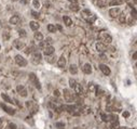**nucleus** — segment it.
Segmentation results:
<instances>
[{
  "label": "nucleus",
  "instance_id": "f8f14e48",
  "mask_svg": "<svg viewBox=\"0 0 137 129\" xmlns=\"http://www.w3.org/2000/svg\"><path fill=\"white\" fill-rule=\"evenodd\" d=\"M16 90H17V92H19V94H21L22 96H27V90L25 89V87L24 86H17V88H16Z\"/></svg>",
  "mask_w": 137,
  "mask_h": 129
},
{
  "label": "nucleus",
  "instance_id": "8fccbe9b",
  "mask_svg": "<svg viewBox=\"0 0 137 129\" xmlns=\"http://www.w3.org/2000/svg\"><path fill=\"white\" fill-rule=\"evenodd\" d=\"M100 58H102V60H107V58H106V56L104 55V54H102V55H100Z\"/></svg>",
  "mask_w": 137,
  "mask_h": 129
},
{
  "label": "nucleus",
  "instance_id": "bb28decb",
  "mask_svg": "<svg viewBox=\"0 0 137 129\" xmlns=\"http://www.w3.org/2000/svg\"><path fill=\"white\" fill-rule=\"evenodd\" d=\"M97 6L99 8H104L106 6V0H97Z\"/></svg>",
  "mask_w": 137,
  "mask_h": 129
},
{
  "label": "nucleus",
  "instance_id": "cd10ccee",
  "mask_svg": "<svg viewBox=\"0 0 137 129\" xmlns=\"http://www.w3.org/2000/svg\"><path fill=\"white\" fill-rule=\"evenodd\" d=\"M46 47H48V44H46V41H40V44H39V48L44 50Z\"/></svg>",
  "mask_w": 137,
  "mask_h": 129
},
{
  "label": "nucleus",
  "instance_id": "ea45409f",
  "mask_svg": "<svg viewBox=\"0 0 137 129\" xmlns=\"http://www.w3.org/2000/svg\"><path fill=\"white\" fill-rule=\"evenodd\" d=\"M132 17H134V20L136 19V10L135 9L132 10Z\"/></svg>",
  "mask_w": 137,
  "mask_h": 129
},
{
  "label": "nucleus",
  "instance_id": "5fc2aeb1",
  "mask_svg": "<svg viewBox=\"0 0 137 129\" xmlns=\"http://www.w3.org/2000/svg\"><path fill=\"white\" fill-rule=\"evenodd\" d=\"M12 1H17V0H12Z\"/></svg>",
  "mask_w": 137,
  "mask_h": 129
},
{
  "label": "nucleus",
  "instance_id": "473e14b6",
  "mask_svg": "<svg viewBox=\"0 0 137 129\" xmlns=\"http://www.w3.org/2000/svg\"><path fill=\"white\" fill-rule=\"evenodd\" d=\"M56 128L57 129H64L65 128L64 123H56Z\"/></svg>",
  "mask_w": 137,
  "mask_h": 129
},
{
  "label": "nucleus",
  "instance_id": "5701e85b",
  "mask_svg": "<svg viewBox=\"0 0 137 129\" xmlns=\"http://www.w3.org/2000/svg\"><path fill=\"white\" fill-rule=\"evenodd\" d=\"M75 91H76V93L77 94H81L82 93V87H81V85H79L78 82H77V85L75 86Z\"/></svg>",
  "mask_w": 137,
  "mask_h": 129
},
{
  "label": "nucleus",
  "instance_id": "6e6552de",
  "mask_svg": "<svg viewBox=\"0 0 137 129\" xmlns=\"http://www.w3.org/2000/svg\"><path fill=\"white\" fill-rule=\"evenodd\" d=\"M121 13V10L119 8H112L109 10V15L112 17V19H114V17H118L119 14Z\"/></svg>",
  "mask_w": 137,
  "mask_h": 129
},
{
  "label": "nucleus",
  "instance_id": "09e8293b",
  "mask_svg": "<svg viewBox=\"0 0 137 129\" xmlns=\"http://www.w3.org/2000/svg\"><path fill=\"white\" fill-rule=\"evenodd\" d=\"M44 6H45V8H50V7H49L50 6V2H45Z\"/></svg>",
  "mask_w": 137,
  "mask_h": 129
},
{
  "label": "nucleus",
  "instance_id": "2f4dec72",
  "mask_svg": "<svg viewBox=\"0 0 137 129\" xmlns=\"http://www.w3.org/2000/svg\"><path fill=\"white\" fill-rule=\"evenodd\" d=\"M76 85H77V81H76L75 79H69V86H70V87H71V88H73V89H74Z\"/></svg>",
  "mask_w": 137,
  "mask_h": 129
},
{
  "label": "nucleus",
  "instance_id": "f3484780",
  "mask_svg": "<svg viewBox=\"0 0 137 129\" xmlns=\"http://www.w3.org/2000/svg\"><path fill=\"white\" fill-rule=\"evenodd\" d=\"M83 72L85 74H91L92 73V65L90 63H86L84 64V66H83Z\"/></svg>",
  "mask_w": 137,
  "mask_h": 129
},
{
  "label": "nucleus",
  "instance_id": "a211bd4d",
  "mask_svg": "<svg viewBox=\"0 0 137 129\" xmlns=\"http://www.w3.org/2000/svg\"><path fill=\"white\" fill-rule=\"evenodd\" d=\"M63 21H64V24L68 27L73 25V20H71L69 16H63Z\"/></svg>",
  "mask_w": 137,
  "mask_h": 129
},
{
  "label": "nucleus",
  "instance_id": "4468645a",
  "mask_svg": "<svg viewBox=\"0 0 137 129\" xmlns=\"http://www.w3.org/2000/svg\"><path fill=\"white\" fill-rule=\"evenodd\" d=\"M20 21H21V19H20L19 15H12L9 22H10V24H12V25H17L20 23Z\"/></svg>",
  "mask_w": 137,
  "mask_h": 129
},
{
  "label": "nucleus",
  "instance_id": "c85d7f7f",
  "mask_svg": "<svg viewBox=\"0 0 137 129\" xmlns=\"http://www.w3.org/2000/svg\"><path fill=\"white\" fill-rule=\"evenodd\" d=\"M32 6H34L35 9L40 8V2H39V0H34V1H32Z\"/></svg>",
  "mask_w": 137,
  "mask_h": 129
},
{
  "label": "nucleus",
  "instance_id": "a878e982",
  "mask_svg": "<svg viewBox=\"0 0 137 129\" xmlns=\"http://www.w3.org/2000/svg\"><path fill=\"white\" fill-rule=\"evenodd\" d=\"M69 9L71 10V11H74V12H77V11H79V6L78 5H73V3H71L70 7H69Z\"/></svg>",
  "mask_w": 137,
  "mask_h": 129
},
{
  "label": "nucleus",
  "instance_id": "603ef678",
  "mask_svg": "<svg viewBox=\"0 0 137 129\" xmlns=\"http://www.w3.org/2000/svg\"><path fill=\"white\" fill-rule=\"evenodd\" d=\"M118 129H126V127H118Z\"/></svg>",
  "mask_w": 137,
  "mask_h": 129
},
{
  "label": "nucleus",
  "instance_id": "4c0bfd02",
  "mask_svg": "<svg viewBox=\"0 0 137 129\" xmlns=\"http://www.w3.org/2000/svg\"><path fill=\"white\" fill-rule=\"evenodd\" d=\"M31 14H32V16H34L35 19H38V17H39V14H38L37 12H35V11H32Z\"/></svg>",
  "mask_w": 137,
  "mask_h": 129
},
{
  "label": "nucleus",
  "instance_id": "aec40b11",
  "mask_svg": "<svg viewBox=\"0 0 137 129\" xmlns=\"http://www.w3.org/2000/svg\"><path fill=\"white\" fill-rule=\"evenodd\" d=\"M34 37H35V39H36L37 41H42V40H43V35H42L41 33H39V31L35 33Z\"/></svg>",
  "mask_w": 137,
  "mask_h": 129
},
{
  "label": "nucleus",
  "instance_id": "b1692460",
  "mask_svg": "<svg viewBox=\"0 0 137 129\" xmlns=\"http://www.w3.org/2000/svg\"><path fill=\"white\" fill-rule=\"evenodd\" d=\"M1 98H2V100H3L5 102H8V103L12 102V99H11L7 93H2V94H1Z\"/></svg>",
  "mask_w": 137,
  "mask_h": 129
},
{
  "label": "nucleus",
  "instance_id": "6e6d98bb",
  "mask_svg": "<svg viewBox=\"0 0 137 129\" xmlns=\"http://www.w3.org/2000/svg\"><path fill=\"white\" fill-rule=\"evenodd\" d=\"M133 129H135V128H133Z\"/></svg>",
  "mask_w": 137,
  "mask_h": 129
},
{
  "label": "nucleus",
  "instance_id": "393cba45",
  "mask_svg": "<svg viewBox=\"0 0 137 129\" xmlns=\"http://www.w3.org/2000/svg\"><path fill=\"white\" fill-rule=\"evenodd\" d=\"M48 30L50 31V33H55L56 31V26L53 24H49L48 25Z\"/></svg>",
  "mask_w": 137,
  "mask_h": 129
},
{
  "label": "nucleus",
  "instance_id": "37998d69",
  "mask_svg": "<svg viewBox=\"0 0 137 129\" xmlns=\"http://www.w3.org/2000/svg\"><path fill=\"white\" fill-rule=\"evenodd\" d=\"M54 95H55V96H59L60 95L59 90H55V91H54Z\"/></svg>",
  "mask_w": 137,
  "mask_h": 129
},
{
  "label": "nucleus",
  "instance_id": "ddd939ff",
  "mask_svg": "<svg viewBox=\"0 0 137 129\" xmlns=\"http://www.w3.org/2000/svg\"><path fill=\"white\" fill-rule=\"evenodd\" d=\"M54 49L52 46H48L44 50H43V53H44V55L46 56V55H51V54H54Z\"/></svg>",
  "mask_w": 137,
  "mask_h": 129
},
{
  "label": "nucleus",
  "instance_id": "0eeeda50",
  "mask_svg": "<svg viewBox=\"0 0 137 129\" xmlns=\"http://www.w3.org/2000/svg\"><path fill=\"white\" fill-rule=\"evenodd\" d=\"M13 46L15 47L17 50H22L25 48V42L22 41L21 39H15V40L13 41Z\"/></svg>",
  "mask_w": 137,
  "mask_h": 129
},
{
  "label": "nucleus",
  "instance_id": "4be33fe9",
  "mask_svg": "<svg viewBox=\"0 0 137 129\" xmlns=\"http://www.w3.org/2000/svg\"><path fill=\"white\" fill-rule=\"evenodd\" d=\"M69 72L71 74H77L78 73V67L76 64H71L70 67H69Z\"/></svg>",
  "mask_w": 137,
  "mask_h": 129
},
{
  "label": "nucleus",
  "instance_id": "58836bf2",
  "mask_svg": "<svg viewBox=\"0 0 137 129\" xmlns=\"http://www.w3.org/2000/svg\"><path fill=\"white\" fill-rule=\"evenodd\" d=\"M26 106L28 107V109H30V107L32 106V102H31V101H27V102H26Z\"/></svg>",
  "mask_w": 137,
  "mask_h": 129
},
{
  "label": "nucleus",
  "instance_id": "49530a36",
  "mask_svg": "<svg viewBox=\"0 0 137 129\" xmlns=\"http://www.w3.org/2000/svg\"><path fill=\"white\" fill-rule=\"evenodd\" d=\"M133 23H134V21H133V17L131 16V19L128 20V24H129V25H133Z\"/></svg>",
  "mask_w": 137,
  "mask_h": 129
},
{
  "label": "nucleus",
  "instance_id": "7c9ffc66",
  "mask_svg": "<svg viewBox=\"0 0 137 129\" xmlns=\"http://www.w3.org/2000/svg\"><path fill=\"white\" fill-rule=\"evenodd\" d=\"M19 35H20V37H26V36H27L26 30H25V29H20L19 30Z\"/></svg>",
  "mask_w": 137,
  "mask_h": 129
},
{
  "label": "nucleus",
  "instance_id": "c9c22d12",
  "mask_svg": "<svg viewBox=\"0 0 137 129\" xmlns=\"http://www.w3.org/2000/svg\"><path fill=\"white\" fill-rule=\"evenodd\" d=\"M102 118L104 121H108V115H106V114H102Z\"/></svg>",
  "mask_w": 137,
  "mask_h": 129
},
{
  "label": "nucleus",
  "instance_id": "20e7f679",
  "mask_svg": "<svg viewBox=\"0 0 137 129\" xmlns=\"http://www.w3.org/2000/svg\"><path fill=\"white\" fill-rule=\"evenodd\" d=\"M41 60H42V55H41L40 52L35 51L34 53H32V55H31V62L34 63V64L38 65V64L41 62Z\"/></svg>",
  "mask_w": 137,
  "mask_h": 129
},
{
  "label": "nucleus",
  "instance_id": "f704fd0d",
  "mask_svg": "<svg viewBox=\"0 0 137 129\" xmlns=\"http://www.w3.org/2000/svg\"><path fill=\"white\" fill-rule=\"evenodd\" d=\"M8 129H17V127H16L15 124H9Z\"/></svg>",
  "mask_w": 137,
  "mask_h": 129
},
{
  "label": "nucleus",
  "instance_id": "9b49d317",
  "mask_svg": "<svg viewBox=\"0 0 137 129\" xmlns=\"http://www.w3.org/2000/svg\"><path fill=\"white\" fill-rule=\"evenodd\" d=\"M1 107L6 111L7 113L9 114V115H14V114H15V110L12 109V107H10V106H8L7 104H3V103H2V104H1Z\"/></svg>",
  "mask_w": 137,
  "mask_h": 129
},
{
  "label": "nucleus",
  "instance_id": "c03bdc74",
  "mask_svg": "<svg viewBox=\"0 0 137 129\" xmlns=\"http://www.w3.org/2000/svg\"><path fill=\"white\" fill-rule=\"evenodd\" d=\"M21 2L23 3V5H27V3L29 2V0H21Z\"/></svg>",
  "mask_w": 137,
  "mask_h": 129
},
{
  "label": "nucleus",
  "instance_id": "6ab92c4d",
  "mask_svg": "<svg viewBox=\"0 0 137 129\" xmlns=\"http://www.w3.org/2000/svg\"><path fill=\"white\" fill-rule=\"evenodd\" d=\"M55 59H56V56L54 55V54H51V55H46V56H45V60H46V62H49V63H54V62H55Z\"/></svg>",
  "mask_w": 137,
  "mask_h": 129
},
{
  "label": "nucleus",
  "instance_id": "864d4df0",
  "mask_svg": "<svg viewBox=\"0 0 137 129\" xmlns=\"http://www.w3.org/2000/svg\"><path fill=\"white\" fill-rule=\"evenodd\" d=\"M74 129H80V128H78V127H76V128H74Z\"/></svg>",
  "mask_w": 137,
  "mask_h": 129
},
{
  "label": "nucleus",
  "instance_id": "79ce46f5",
  "mask_svg": "<svg viewBox=\"0 0 137 129\" xmlns=\"http://www.w3.org/2000/svg\"><path fill=\"white\" fill-rule=\"evenodd\" d=\"M52 42H53V41H52V38H50V37H49V38H46V44H48V45H49V44L51 45Z\"/></svg>",
  "mask_w": 137,
  "mask_h": 129
},
{
  "label": "nucleus",
  "instance_id": "72a5a7b5",
  "mask_svg": "<svg viewBox=\"0 0 137 129\" xmlns=\"http://www.w3.org/2000/svg\"><path fill=\"white\" fill-rule=\"evenodd\" d=\"M31 52H32V48L31 47H28V48H26V50H25V53H26V54H30Z\"/></svg>",
  "mask_w": 137,
  "mask_h": 129
},
{
  "label": "nucleus",
  "instance_id": "412c9836",
  "mask_svg": "<svg viewBox=\"0 0 137 129\" xmlns=\"http://www.w3.org/2000/svg\"><path fill=\"white\" fill-rule=\"evenodd\" d=\"M118 17H119V21H120L121 24H124L125 22H126V16H125L124 13H120Z\"/></svg>",
  "mask_w": 137,
  "mask_h": 129
},
{
  "label": "nucleus",
  "instance_id": "3c124183",
  "mask_svg": "<svg viewBox=\"0 0 137 129\" xmlns=\"http://www.w3.org/2000/svg\"><path fill=\"white\" fill-rule=\"evenodd\" d=\"M136 56H137V54H136V52L134 53V55H133V58H134V60H136Z\"/></svg>",
  "mask_w": 137,
  "mask_h": 129
},
{
  "label": "nucleus",
  "instance_id": "423d86ee",
  "mask_svg": "<svg viewBox=\"0 0 137 129\" xmlns=\"http://www.w3.org/2000/svg\"><path fill=\"white\" fill-rule=\"evenodd\" d=\"M15 63H16L19 66H21V67L27 65V61H26V59H24L23 56L20 55V54H17V55L15 56Z\"/></svg>",
  "mask_w": 137,
  "mask_h": 129
},
{
  "label": "nucleus",
  "instance_id": "de8ad7c7",
  "mask_svg": "<svg viewBox=\"0 0 137 129\" xmlns=\"http://www.w3.org/2000/svg\"><path fill=\"white\" fill-rule=\"evenodd\" d=\"M128 116H129L128 112H123V117H128Z\"/></svg>",
  "mask_w": 137,
  "mask_h": 129
},
{
  "label": "nucleus",
  "instance_id": "39448f33",
  "mask_svg": "<svg viewBox=\"0 0 137 129\" xmlns=\"http://www.w3.org/2000/svg\"><path fill=\"white\" fill-rule=\"evenodd\" d=\"M29 80H30L31 84H34V85H35V87L37 88V89H41L40 82H39L38 78H37V76H36V74H35V73H30V74H29Z\"/></svg>",
  "mask_w": 137,
  "mask_h": 129
},
{
  "label": "nucleus",
  "instance_id": "7ed1b4c3",
  "mask_svg": "<svg viewBox=\"0 0 137 129\" xmlns=\"http://www.w3.org/2000/svg\"><path fill=\"white\" fill-rule=\"evenodd\" d=\"M63 93H64V99L66 100L67 102H73L76 99L75 93H73V91H70L69 89H64Z\"/></svg>",
  "mask_w": 137,
  "mask_h": 129
},
{
  "label": "nucleus",
  "instance_id": "e433bc0d",
  "mask_svg": "<svg viewBox=\"0 0 137 129\" xmlns=\"http://www.w3.org/2000/svg\"><path fill=\"white\" fill-rule=\"evenodd\" d=\"M9 38V33L8 31H6V33H3V39H5V40H7V39Z\"/></svg>",
  "mask_w": 137,
  "mask_h": 129
},
{
  "label": "nucleus",
  "instance_id": "2eb2a0df",
  "mask_svg": "<svg viewBox=\"0 0 137 129\" xmlns=\"http://www.w3.org/2000/svg\"><path fill=\"white\" fill-rule=\"evenodd\" d=\"M57 65H58V67H60V69L65 67V65H66V58H65L64 55H62L58 59V61H57Z\"/></svg>",
  "mask_w": 137,
  "mask_h": 129
},
{
  "label": "nucleus",
  "instance_id": "a18cd8bd",
  "mask_svg": "<svg viewBox=\"0 0 137 129\" xmlns=\"http://www.w3.org/2000/svg\"><path fill=\"white\" fill-rule=\"evenodd\" d=\"M73 5H78V0H69Z\"/></svg>",
  "mask_w": 137,
  "mask_h": 129
},
{
  "label": "nucleus",
  "instance_id": "c756f323",
  "mask_svg": "<svg viewBox=\"0 0 137 129\" xmlns=\"http://www.w3.org/2000/svg\"><path fill=\"white\" fill-rule=\"evenodd\" d=\"M122 3V0H112V1L110 2V6H118V5H121Z\"/></svg>",
  "mask_w": 137,
  "mask_h": 129
},
{
  "label": "nucleus",
  "instance_id": "9d476101",
  "mask_svg": "<svg viewBox=\"0 0 137 129\" xmlns=\"http://www.w3.org/2000/svg\"><path fill=\"white\" fill-rule=\"evenodd\" d=\"M96 49H97V51H98V52L104 53V52H106V51H107V46H106V45H104L103 42H97V45H96Z\"/></svg>",
  "mask_w": 137,
  "mask_h": 129
},
{
  "label": "nucleus",
  "instance_id": "f257e3e1",
  "mask_svg": "<svg viewBox=\"0 0 137 129\" xmlns=\"http://www.w3.org/2000/svg\"><path fill=\"white\" fill-rule=\"evenodd\" d=\"M81 16L90 24H92L96 20V16L94 14H92V12L90 10H83V11H81Z\"/></svg>",
  "mask_w": 137,
  "mask_h": 129
},
{
  "label": "nucleus",
  "instance_id": "dca6fc26",
  "mask_svg": "<svg viewBox=\"0 0 137 129\" xmlns=\"http://www.w3.org/2000/svg\"><path fill=\"white\" fill-rule=\"evenodd\" d=\"M30 25V28L32 30H38L39 27H40V24H39L38 22H36V21H31V22L29 23Z\"/></svg>",
  "mask_w": 137,
  "mask_h": 129
},
{
  "label": "nucleus",
  "instance_id": "a19ab883",
  "mask_svg": "<svg viewBox=\"0 0 137 129\" xmlns=\"http://www.w3.org/2000/svg\"><path fill=\"white\" fill-rule=\"evenodd\" d=\"M3 123H5V118H0V129L3 127Z\"/></svg>",
  "mask_w": 137,
  "mask_h": 129
},
{
  "label": "nucleus",
  "instance_id": "f03ea898",
  "mask_svg": "<svg viewBox=\"0 0 137 129\" xmlns=\"http://www.w3.org/2000/svg\"><path fill=\"white\" fill-rule=\"evenodd\" d=\"M98 38L100 39V41H103L104 45H106V44H111V41H112V37H111L109 34L105 33V31H102V33L99 34Z\"/></svg>",
  "mask_w": 137,
  "mask_h": 129
},
{
  "label": "nucleus",
  "instance_id": "1a4fd4ad",
  "mask_svg": "<svg viewBox=\"0 0 137 129\" xmlns=\"http://www.w3.org/2000/svg\"><path fill=\"white\" fill-rule=\"evenodd\" d=\"M99 70L103 72V74L104 75H106V76H108V75H110V73H111V71H110V69L108 67L107 65H105V64H100L99 65Z\"/></svg>",
  "mask_w": 137,
  "mask_h": 129
}]
</instances>
